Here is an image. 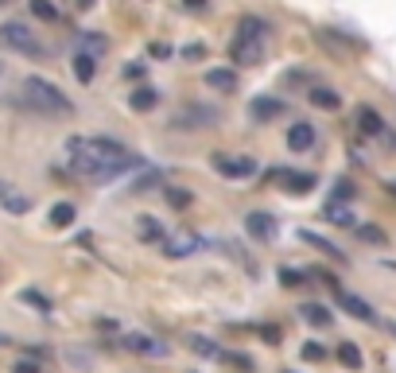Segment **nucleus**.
I'll use <instances>...</instances> for the list:
<instances>
[{
    "label": "nucleus",
    "mask_w": 396,
    "mask_h": 373,
    "mask_svg": "<svg viewBox=\"0 0 396 373\" xmlns=\"http://www.w3.org/2000/svg\"><path fill=\"white\" fill-rule=\"evenodd\" d=\"M66 163H70L74 175L89 179V183H109V179H117L121 171H128V168H121V163H109V160H101L97 152H89L86 136H70V140H66Z\"/></svg>",
    "instance_id": "obj_1"
},
{
    "label": "nucleus",
    "mask_w": 396,
    "mask_h": 373,
    "mask_svg": "<svg viewBox=\"0 0 396 373\" xmlns=\"http://www.w3.org/2000/svg\"><path fill=\"white\" fill-rule=\"evenodd\" d=\"M23 105L35 113H43V117H70L74 113V102L62 94L55 82L39 78V74H31V78H23Z\"/></svg>",
    "instance_id": "obj_2"
},
{
    "label": "nucleus",
    "mask_w": 396,
    "mask_h": 373,
    "mask_svg": "<svg viewBox=\"0 0 396 373\" xmlns=\"http://www.w3.org/2000/svg\"><path fill=\"white\" fill-rule=\"evenodd\" d=\"M0 47L12 51V55H28V59H43V55H47V47L39 43V36L28 28V23H20V20L0 23Z\"/></svg>",
    "instance_id": "obj_3"
},
{
    "label": "nucleus",
    "mask_w": 396,
    "mask_h": 373,
    "mask_svg": "<svg viewBox=\"0 0 396 373\" xmlns=\"http://www.w3.org/2000/svg\"><path fill=\"white\" fill-rule=\"evenodd\" d=\"M214 121H218L214 109H206V105H187V109H179L175 117H171V129L194 132V129H206V124H214Z\"/></svg>",
    "instance_id": "obj_4"
},
{
    "label": "nucleus",
    "mask_w": 396,
    "mask_h": 373,
    "mask_svg": "<svg viewBox=\"0 0 396 373\" xmlns=\"http://www.w3.org/2000/svg\"><path fill=\"white\" fill-rule=\"evenodd\" d=\"M214 168H218L226 179H249V175H257V163H253L249 156H226V152H218V156H214Z\"/></svg>",
    "instance_id": "obj_5"
},
{
    "label": "nucleus",
    "mask_w": 396,
    "mask_h": 373,
    "mask_svg": "<svg viewBox=\"0 0 396 373\" xmlns=\"http://www.w3.org/2000/svg\"><path fill=\"white\" fill-rule=\"evenodd\" d=\"M121 342H125V350L140 354V358H167L171 354V346L160 342V338H152V335H125Z\"/></svg>",
    "instance_id": "obj_6"
},
{
    "label": "nucleus",
    "mask_w": 396,
    "mask_h": 373,
    "mask_svg": "<svg viewBox=\"0 0 396 373\" xmlns=\"http://www.w3.org/2000/svg\"><path fill=\"white\" fill-rule=\"evenodd\" d=\"M264 47H268V39H233V47H229V59H233V63H245V66H257L264 59Z\"/></svg>",
    "instance_id": "obj_7"
},
{
    "label": "nucleus",
    "mask_w": 396,
    "mask_h": 373,
    "mask_svg": "<svg viewBox=\"0 0 396 373\" xmlns=\"http://www.w3.org/2000/svg\"><path fill=\"white\" fill-rule=\"evenodd\" d=\"M334 300H338V308H342V311H350L353 319H361V323H373V319H377V311L369 308V303L361 300V296L346 292V288H334Z\"/></svg>",
    "instance_id": "obj_8"
},
{
    "label": "nucleus",
    "mask_w": 396,
    "mask_h": 373,
    "mask_svg": "<svg viewBox=\"0 0 396 373\" xmlns=\"http://www.w3.org/2000/svg\"><path fill=\"white\" fill-rule=\"evenodd\" d=\"M202 82L214 94H237V70H229V66H210L202 74Z\"/></svg>",
    "instance_id": "obj_9"
},
{
    "label": "nucleus",
    "mask_w": 396,
    "mask_h": 373,
    "mask_svg": "<svg viewBox=\"0 0 396 373\" xmlns=\"http://www.w3.org/2000/svg\"><path fill=\"white\" fill-rule=\"evenodd\" d=\"M287 148L292 152H311L315 148V124H307V121H295V124H287Z\"/></svg>",
    "instance_id": "obj_10"
},
{
    "label": "nucleus",
    "mask_w": 396,
    "mask_h": 373,
    "mask_svg": "<svg viewBox=\"0 0 396 373\" xmlns=\"http://www.w3.org/2000/svg\"><path fill=\"white\" fill-rule=\"evenodd\" d=\"M136 237L148 245H167V229H163V222H155L152 214H140L136 218Z\"/></svg>",
    "instance_id": "obj_11"
},
{
    "label": "nucleus",
    "mask_w": 396,
    "mask_h": 373,
    "mask_svg": "<svg viewBox=\"0 0 396 373\" xmlns=\"http://www.w3.org/2000/svg\"><path fill=\"white\" fill-rule=\"evenodd\" d=\"M0 206H4L8 214H16V218H20V214H28V210H31V198L23 195L20 187H12V183H0Z\"/></svg>",
    "instance_id": "obj_12"
},
{
    "label": "nucleus",
    "mask_w": 396,
    "mask_h": 373,
    "mask_svg": "<svg viewBox=\"0 0 396 373\" xmlns=\"http://www.w3.org/2000/svg\"><path fill=\"white\" fill-rule=\"evenodd\" d=\"M353 121H358V132H365V136H381L385 132V117L373 109V105H358Z\"/></svg>",
    "instance_id": "obj_13"
},
{
    "label": "nucleus",
    "mask_w": 396,
    "mask_h": 373,
    "mask_svg": "<svg viewBox=\"0 0 396 373\" xmlns=\"http://www.w3.org/2000/svg\"><path fill=\"white\" fill-rule=\"evenodd\" d=\"M155 105H160V94H155L152 86H136V90L128 94V109H132V113H152Z\"/></svg>",
    "instance_id": "obj_14"
},
{
    "label": "nucleus",
    "mask_w": 396,
    "mask_h": 373,
    "mask_svg": "<svg viewBox=\"0 0 396 373\" xmlns=\"http://www.w3.org/2000/svg\"><path fill=\"white\" fill-rule=\"evenodd\" d=\"M268 20H260V16H241L237 20V39H268Z\"/></svg>",
    "instance_id": "obj_15"
},
{
    "label": "nucleus",
    "mask_w": 396,
    "mask_h": 373,
    "mask_svg": "<svg viewBox=\"0 0 396 373\" xmlns=\"http://www.w3.org/2000/svg\"><path fill=\"white\" fill-rule=\"evenodd\" d=\"M249 113L257 121H276L280 113H284V102H280V97H253V102H249Z\"/></svg>",
    "instance_id": "obj_16"
},
{
    "label": "nucleus",
    "mask_w": 396,
    "mask_h": 373,
    "mask_svg": "<svg viewBox=\"0 0 396 373\" xmlns=\"http://www.w3.org/2000/svg\"><path fill=\"white\" fill-rule=\"evenodd\" d=\"M307 102L315 105V109H323V113H334V109H342V94H334L330 86H315L307 94Z\"/></svg>",
    "instance_id": "obj_17"
},
{
    "label": "nucleus",
    "mask_w": 396,
    "mask_h": 373,
    "mask_svg": "<svg viewBox=\"0 0 396 373\" xmlns=\"http://www.w3.org/2000/svg\"><path fill=\"white\" fill-rule=\"evenodd\" d=\"M272 179H280V183H287V190L292 195H307L311 187H315V175H299V171H272Z\"/></svg>",
    "instance_id": "obj_18"
},
{
    "label": "nucleus",
    "mask_w": 396,
    "mask_h": 373,
    "mask_svg": "<svg viewBox=\"0 0 396 373\" xmlns=\"http://www.w3.org/2000/svg\"><path fill=\"white\" fill-rule=\"evenodd\" d=\"M74 78L82 82V86H89V82L97 78V59L86 51H74Z\"/></svg>",
    "instance_id": "obj_19"
},
{
    "label": "nucleus",
    "mask_w": 396,
    "mask_h": 373,
    "mask_svg": "<svg viewBox=\"0 0 396 373\" xmlns=\"http://www.w3.org/2000/svg\"><path fill=\"white\" fill-rule=\"evenodd\" d=\"M245 229H249V234L257 237V242H268V237H272V229H276V226H272V218H268V214L253 210V214H245Z\"/></svg>",
    "instance_id": "obj_20"
},
{
    "label": "nucleus",
    "mask_w": 396,
    "mask_h": 373,
    "mask_svg": "<svg viewBox=\"0 0 396 373\" xmlns=\"http://www.w3.org/2000/svg\"><path fill=\"white\" fill-rule=\"evenodd\" d=\"M78 51H86V55H94V59H101V55L109 51V39H105L101 31H82V36H78Z\"/></svg>",
    "instance_id": "obj_21"
},
{
    "label": "nucleus",
    "mask_w": 396,
    "mask_h": 373,
    "mask_svg": "<svg viewBox=\"0 0 396 373\" xmlns=\"http://www.w3.org/2000/svg\"><path fill=\"white\" fill-rule=\"evenodd\" d=\"M187 346H191L198 358H218V362H221V354H226L221 346H214L210 338H202V335H187Z\"/></svg>",
    "instance_id": "obj_22"
},
{
    "label": "nucleus",
    "mask_w": 396,
    "mask_h": 373,
    "mask_svg": "<svg viewBox=\"0 0 396 373\" xmlns=\"http://www.w3.org/2000/svg\"><path fill=\"white\" fill-rule=\"evenodd\" d=\"M74 218H78V210H74V202H55V206H51V226H55V229H66V226H74Z\"/></svg>",
    "instance_id": "obj_23"
},
{
    "label": "nucleus",
    "mask_w": 396,
    "mask_h": 373,
    "mask_svg": "<svg viewBox=\"0 0 396 373\" xmlns=\"http://www.w3.org/2000/svg\"><path fill=\"white\" fill-rule=\"evenodd\" d=\"M334 354H338V362H342L346 369H353V373L361 369V350H358V342H338Z\"/></svg>",
    "instance_id": "obj_24"
},
{
    "label": "nucleus",
    "mask_w": 396,
    "mask_h": 373,
    "mask_svg": "<svg viewBox=\"0 0 396 373\" xmlns=\"http://www.w3.org/2000/svg\"><path fill=\"white\" fill-rule=\"evenodd\" d=\"M299 237H303V242H307V245H315L319 253H326V256H338V261H346V256L338 253V245H330L326 237H319V234H315V229H299Z\"/></svg>",
    "instance_id": "obj_25"
},
{
    "label": "nucleus",
    "mask_w": 396,
    "mask_h": 373,
    "mask_svg": "<svg viewBox=\"0 0 396 373\" xmlns=\"http://www.w3.org/2000/svg\"><path fill=\"white\" fill-rule=\"evenodd\" d=\"M299 315L311 323V327H330V311L323 308V303H303Z\"/></svg>",
    "instance_id": "obj_26"
},
{
    "label": "nucleus",
    "mask_w": 396,
    "mask_h": 373,
    "mask_svg": "<svg viewBox=\"0 0 396 373\" xmlns=\"http://www.w3.org/2000/svg\"><path fill=\"white\" fill-rule=\"evenodd\" d=\"M194 249H198V237H175V242H167L163 253H167L171 261H179V256H191Z\"/></svg>",
    "instance_id": "obj_27"
},
{
    "label": "nucleus",
    "mask_w": 396,
    "mask_h": 373,
    "mask_svg": "<svg viewBox=\"0 0 396 373\" xmlns=\"http://www.w3.org/2000/svg\"><path fill=\"white\" fill-rule=\"evenodd\" d=\"M326 222H330V226H346V229H350V226H353V214H350V206H342V202H330V206H326Z\"/></svg>",
    "instance_id": "obj_28"
},
{
    "label": "nucleus",
    "mask_w": 396,
    "mask_h": 373,
    "mask_svg": "<svg viewBox=\"0 0 396 373\" xmlns=\"http://www.w3.org/2000/svg\"><path fill=\"white\" fill-rule=\"evenodd\" d=\"M20 300H23V303H31V308H39L43 315H51V300H47L43 292H35V288H23V292H20Z\"/></svg>",
    "instance_id": "obj_29"
},
{
    "label": "nucleus",
    "mask_w": 396,
    "mask_h": 373,
    "mask_svg": "<svg viewBox=\"0 0 396 373\" xmlns=\"http://www.w3.org/2000/svg\"><path fill=\"white\" fill-rule=\"evenodd\" d=\"M358 237L361 242H373V245H389V234L381 226H358Z\"/></svg>",
    "instance_id": "obj_30"
},
{
    "label": "nucleus",
    "mask_w": 396,
    "mask_h": 373,
    "mask_svg": "<svg viewBox=\"0 0 396 373\" xmlns=\"http://www.w3.org/2000/svg\"><path fill=\"white\" fill-rule=\"evenodd\" d=\"M31 12H35L39 20H47V23H51V20H59V8H55L51 0H31Z\"/></svg>",
    "instance_id": "obj_31"
},
{
    "label": "nucleus",
    "mask_w": 396,
    "mask_h": 373,
    "mask_svg": "<svg viewBox=\"0 0 396 373\" xmlns=\"http://www.w3.org/2000/svg\"><path fill=\"white\" fill-rule=\"evenodd\" d=\"M221 362L233 366V369H245V373L253 369V358H249V354H237V350H226V354H221Z\"/></svg>",
    "instance_id": "obj_32"
},
{
    "label": "nucleus",
    "mask_w": 396,
    "mask_h": 373,
    "mask_svg": "<svg viewBox=\"0 0 396 373\" xmlns=\"http://www.w3.org/2000/svg\"><path fill=\"white\" fill-rule=\"evenodd\" d=\"M160 183H163L160 171H144V175H140L136 183H132V190H148V187H160Z\"/></svg>",
    "instance_id": "obj_33"
},
{
    "label": "nucleus",
    "mask_w": 396,
    "mask_h": 373,
    "mask_svg": "<svg viewBox=\"0 0 396 373\" xmlns=\"http://www.w3.org/2000/svg\"><path fill=\"white\" fill-rule=\"evenodd\" d=\"M303 358H307V362H323L326 358V350H323V346H319V342H303Z\"/></svg>",
    "instance_id": "obj_34"
},
{
    "label": "nucleus",
    "mask_w": 396,
    "mask_h": 373,
    "mask_svg": "<svg viewBox=\"0 0 396 373\" xmlns=\"http://www.w3.org/2000/svg\"><path fill=\"white\" fill-rule=\"evenodd\" d=\"M179 8H183V12H210V0H179Z\"/></svg>",
    "instance_id": "obj_35"
},
{
    "label": "nucleus",
    "mask_w": 396,
    "mask_h": 373,
    "mask_svg": "<svg viewBox=\"0 0 396 373\" xmlns=\"http://www.w3.org/2000/svg\"><path fill=\"white\" fill-rule=\"evenodd\" d=\"M280 280H284V288H299V284H303V272L284 269V272H280Z\"/></svg>",
    "instance_id": "obj_36"
},
{
    "label": "nucleus",
    "mask_w": 396,
    "mask_h": 373,
    "mask_svg": "<svg viewBox=\"0 0 396 373\" xmlns=\"http://www.w3.org/2000/svg\"><path fill=\"white\" fill-rule=\"evenodd\" d=\"M338 198H353V183H350V179H338V183H334V202H338Z\"/></svg>",
    "instance_id": "obj_37"
},
{
    "label": "nucleus",
    "mask_w": 396,
    "mask_h": 373,
    "mask_svg": "<svg viewBox=\"0 0 396 373\" xmlns=\"http://www.w3.org/2000/svg\"><path fill=\"white\" fill-rule=\"evenodd\" d=\"M167 198H171V206H187V202H191V190H175V187H171Z\"/></svg>",
    "instance_id": "obj_38"
},
{
    "label": "nucleus",
    "mask_w": 396,
    "mask_h": 373,
    "mask_svg": "<svg viewBox=\"0 0 396 373\" xmlns=\"http://www.w3.org/2000/svg\"><path fill=\"white\" fill-rule=\"evenodd\" d=\"M12 373H43V369H39V366H35V362L20 358V362H16V366H12Z\"/></svg>",
    "instance_id": "obj_39"
},
{
    "label": "nucleus",
    "mask_w": 396,
    "mask_h": 373,
    "mask_svg": "<svg viewBox=\"0 0 396 373\" xmlns=\"http://www.w3.org/2000/svg\"><path fill=\"white\" fill-rule=\"evenodd\" d=\"M202 55H206L202 43H187V47H183V59H202Z\"/></svg>",
    "instance_id": "obj_40"
},
{
    "label": "nucleus",
    "mask_w": 396,
    "mask_h": 373,
    "mask_svg": "<svg viewBox=\"0 0 396 373\" xmlns=\"http://www.w3.org/2000/svg\"><path fill=\"white\" fill-rule=\"evenodd\" d=\"M152 55H155V59H167L171 47H167V43H155V47H152Z\"/></svg>",
    "instance_id": "obj_41"
},
{
    "label": "nucleus",
    "mask_w": 396,
    "mask_h": 373,
    "mask_svg": "<svg viewBox=\"0 0 396 373\" xmlns=\"http://www.w3.org/2000/svg\"><path fill=\"white\" fill-rule=\"evenodd\" d=\"M140 74H144V66H140V63H132V66H125V78H140Z\"/></svg>",
    "instance_id": "obj_42"
},
{
    "label": "nucleus",
    "mask_w": 396,
    "mask_h": 373,
    "mask_svg": "<svg viewBox=\"0 0 396 373\" xmlns=\"http://www.w3.org/2000/svg\"><path fill=\"white\" fill-rule=\"evenodd\" d=\"M89 4H94V0H78V8H89Z\"/></svg>",
    "instance_id": "obj_43"
},
{
    "label": "nucleus",
    "mask_w": 396,
    "mask_h": 373,
    "mask_svg": "<svg viewBox=\"0 0 396 373\" xmlns=\"http://www.w3.org/2000/svg\"><path fill=\"white\" fill-rule=\"evenodd\" d=\"M8 342H12V338H8V335H0V346H8Z\"/></svg>",
    "instance_id": "obj_44"
},
{
    "label": "nucleus",
    "mask_w": 396,
    "mask_h": 373,
    "mask_svg": "<svg viewBox=\"0 0 396 373\" xmlns=\"http://www.w3.org/2000/svg\"><path fill=\"white\" fill-rule=\"evenodd\" d=\"M389 190H392V195H396V183H389Z\"/></svg>",
    "instance_id": "obj_45"
},
{
    "label": "nucleus",
    "mask_w": 396,
    "mask_h": 373,
    "mask_svg": "<svg viewBox=\"0 0 396 373\" xmlns=\"http://www.w3.org/2000/svg\"><path fill=\"white\" fill-rule=\"evenodd\" d=\"M0 4H12V0H0Z\"/></svg>",
    "instance_id": "obj_46"
},
{
    "label": "nucleus",
    "mask_w": 396,
    "mask_h": 373,
    "mask_svg": "<svg viewBox=\"0 0 396 373\" xmlns=\"http://www.w3.org/2000/svg\"><path fill=\"white\" fill-rule=\"evenodd\" d=\"M284 373H295V369H284Z\"/></svg>",
    "instance_id": "obj_47"
}]
</instances>
